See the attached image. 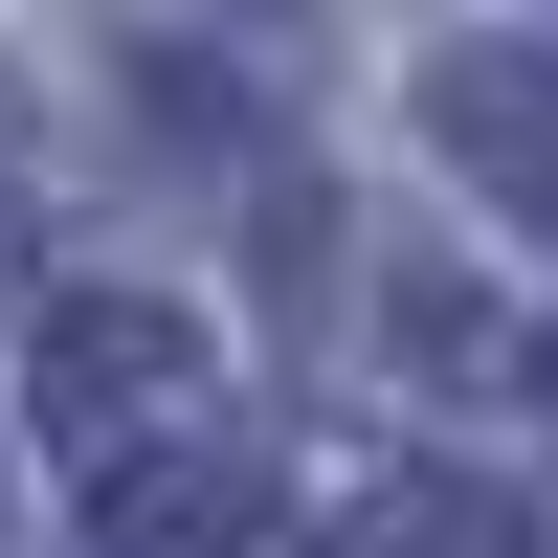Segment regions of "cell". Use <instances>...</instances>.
Returning <instances> with one entry per match:
<instances>
[{"label": "cell", "instance_id": "cell-1", "mask_svg": "<svg viewBox=\"0 0 558 558\" xmlns=\"http://www.w3.org/2000/svg\"><path fill=\"white\" fill-rule=\"evenodd\" d=\"M23 402H45V470L112 492V470H157V447H202V425H223V357L179 336L157 291H68V313L23 336Z\"/></svg>", "mask_w": 558, "mask_h": 558}, {"label": "cell", "instance_id": "cell-2", "mask_svg": "<svg viewBox=\"0 0 558 558\" xmlns=\"http://www.w3.org/2000/svg\"><path fill=\"white\" fill-rule=\"evenodd\" d=\"M89 558H268V470H246V447H157V470H112V492H89Z\"/></svg>", "mask_w": 558, "mask_h": 558}, {"label": "cell", "instance_id": "cell-3", "mask_svg": "<svg viewBox=\"0 0 558 558\" xmlns=\"http://www.w3.org/2000/svg\"><path fill=\"white\" fill-rule=\"evenodd\" d=\"M425 134H447L514 223H558V45H470V68H425Z\"/></svg>", "mask_w": 558, "mask_h": 558}, {"label": "cell", "instance_id": "cell-4", "mask_svg": "<svg viewBox=\"0 0 558 558\" xmlns=\"http://www.w3.org/2000/svg\"><path fill=\"white\" fill-rule=\"evenodd\" d=\"M336 558H536V536H514V492L402 470V492H357V536H336Z\"/></svg>", "mask_w": 558, "mask_h": 558}, {"label": "cell", "instance_id": "cell-5", "mask_svg": "<svg viewBox=\"0 0 558 558\" xmlns=\"http://www.w3.org/2000/svg\"><path fill=\"white\" fill-rule=\"evenodd\" d=\"M0 223H23V157H0Z\"/></svg>", "mask_w": 558, "mask_h": 558}, {"label": "cell", "instance_id": "cell-6", "mask_svg": "<svg viewBox=\"0 0 558 558\" xmlns=\"http://www.w3.org/2000/svg\"><path fill=\"white\" fill-rule=\"evenodd\" d=\"M536 380H558V357H536Z\"/></svg>", "mask_w": 558, "mask_h": 558}]
</instances>
